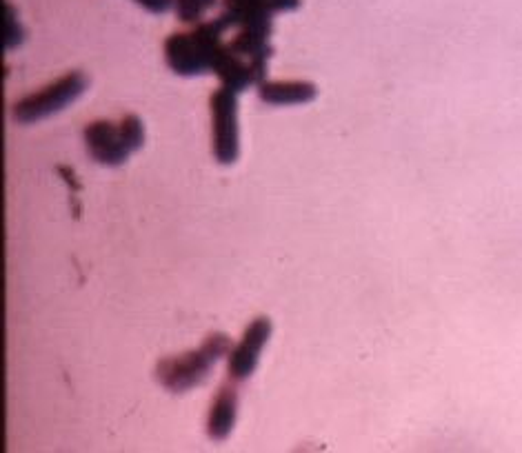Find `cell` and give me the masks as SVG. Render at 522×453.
Returning <instances> with one entry per match:
<instances>
[{
	"label": "cell",
	"instance_id": "7",
	"mask_svg": "<svg viewBox=\"0 0 522 453\" xmlns=\"http://www.w3.org/2000/svg\"><path fill=\"white\" fill-rule=\"evenodd\" d=\"M238 414V382L229 380L216 391L207 416V434L212 440H227L234 431Z\"/></svg>",
	"mask_w": 522,
	"mask_h": 453
},
{
	"label": "cell",
	"instance_id": "9",
	"mask_svg": "<svg viewBox=\"0 0 522 453\" xmlns=\"http://www.w3.org/2000/svg\"><path fill=\"white\" fill-rule=\"evenodd\" d=\"M176 14L183 23H198L209 7L216 5V0H174Z\"/></svg>",
	"mask_w": 522,
	"mask_h": 453
},
{
	"label": "cell",
	"instance_id": "1",
	"mask_svg": "<svg viewBox=\"0 0 522 453\" xmlns=\"http://www.w3.org/2000/svg\"><path fill=\"white\" fill-rule=\"evenodd\" d=\"M225 25L223 18L200 23L194 32L172 34L165 43L167 65L180 76H198L214 69L216 56L223 49Z\"/></svg>",
	"mask_w": 522,
	"mask_h": 453
},
{
	"label": "cell",
	"instance_id": "4",
	"mask_svg": "<svg viewBox=\"0 0 522 453\" xmlns=\"http://www.w3.org/2000/svg\"><path fill=\"white\" fill-rule=\"evenodd\" d=\"M212 105V140H214V156L218 163L232 165L240 154V138H238V103L236 94L229 89H218L209 98Z\"/></svg>",
	"mask_w": 522,
	"mask_h": 453
},
{
	"label": "cell",
	"instance_id": "2",
	"mask_svg": "<svg viewBox=\"0 0 522 453\" xmlns=\"http://www.w3.org/2000/svg\"><path fill=\"white\" fill-rule=\"evenodd\" d=\"M232 351V340L227 334L214 331L205 338L203 345L183 356L165 358L156 365V380L172 394H183L200 385L220 358Z\"/></svg>",
	"mask_w": 522,
	"mask_h": 453
},
{
	"label": "cell",
	"instance_id": "8",
	"mask_svg": "<svg viewBox=\"0 0 522 453\" xmlns=\"http://www.w3.org/2000/svg\"><path fill=\"white\" fill-rule=\"evenodd\" d=\"M258 96L267 105H305L318 96V89L307 80H263L258 85Z\"/></svg>",
	"mask_w": 522,
	"mask_h": 453
},
{
	"label": "cell",
	"instance_id": "6",
	"mask_svg": "<svg viewBox=\"0 0 522 453\" xmlns=\"http://www.w3.org/2000/svg\"><path fill=\"white\" fill-rule=\"evenodd\" d=\"M85 145L89 156L105 167L123 165L129 154H134L127 145L120 123L116 125L109 120H96L85 127Z\"/></svg>",
	"mask_w": 522,
	"mask_h": 453
},
{
	"label": "cell",
	"instance_id": "3",
	"mask_svg": "<svg viewBox=\"0 0 522 453\" xmlns=\"http://www.w3.org/2000/svg\"><path fill=\"white\" fill-rule=\"evenodd\" d=\"M85 89H87L85 74L69 72L63 78H58L54 83H49L47 87L40 89V92L18 100L14 107V118L18 123H36V120L52 116L60 112V109H65L69 103H74Z\"/></svg>",
	"mask_w": 522,
	"mask_h": 453
},
{
	"label": "cell",
	"instance_id": "10",
	"mask_svg": "<svg viewBox=\"0 0 522 453\" xmlns=\"http://www.w3.org/2000/svg\"><path fill=\"white\" fill-rule=\"evenodd\" d=\"M140 7H145L152 14H163L169 7L174 5V0H136Z\"/></svg>",
	"mask_w": 522,
	"mask_h": 453
},
{
	"label": "cell",
	"instance_id": "5",
	"mask_svg": "<svg viewBox=\"0 0 522 453\" xmlns=\"http://www.w3.org/2000/svg\"><path fill=\"white\" fill-rule=\"evenodd\" d=\"M271 336V320L260 316L249 322L243 338H240L238 345L229 351V362H227V378L234 382H243L254 374L258 367L260 354L267 345V340Z\"/></svg>",
	"mask_w": 522,
	"mask_h": 453
}]
</instances>
